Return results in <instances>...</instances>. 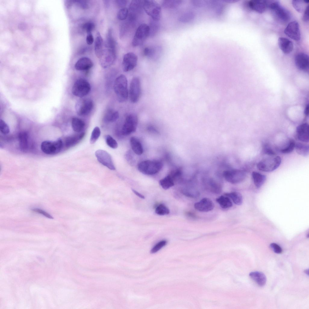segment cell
Wrapping results in <instances>:
<instances>
[{"mask_svg":"<svg viewBox=\"0 0 309 309\" xmlns=\"http://www.w3.org/2000/svg\"><path fill=\"white\" fill-rule=\"evenodd\" d=\"M267 8H269L278 20L283 23L290 21L291 18L290 12L282 6L277 0H266Z\"/></svg>","mask_w":309,"mask_h":309,"instance_id":"1","label":"cell"},{"mask_svg":"<svg viewBox=\"0 0 309 309\" xmlns=\"http://www.w3.org/2000/svg\"><path fill=\"white\" fill-rule=\"evenodd\" d=\"M114 89L118 101L125 102L128 96L127 80L126 76L121 74L116 79L114 84Z\"/></svg>","mask_w":309,"mask_h":309,"instance_id":"2","label":"cell"},{"mask_svg":"<svg viewBox=\"0 0 309 309\" xmlns=\"http://www.w3.org/2000/svg\"><path fill=\"white\" fill-rule=\"evenodd\" d=\"M281 161V158L279 156H269L260 161L257 164V167L260 170L270 172L277 169Z\"/></svg>","mask_w":309,"mask_h":309,"instance_id":"3","label":"cell"},{"mask_svg":"<svg viewBox=\"0 0 309 309\" xmlns=\"http://www.w3.org/2000/svg\"><path fill=\"white\" fill-rule=\"evenodd\" d=\"M163 167V164L158 160H147L142 161L138 165L139 171L146 175H152L159 172Z\"/></svg>","mask_w":309,"mask_h":309,"instance_id":"4","label":"cell"},{"mask_svg":"<svg viewBox=\"0 0 309 309\" xmlns=\"http://www.w3.org/2000/svg\"><path fill=\"white\" fill-rule=\"evenodd\" d=\"M143 8L146 13L153 20L159 21L161 16V8L154 0L143 1Z\"/></svg>","mask_w":309,"mask_h":309,"instance_id":"5","label":"cell"},{"mask_svg":"<svg viewBox=\"0 0 309 309\" xmlns=\"http://www.w3.org/2000/svg\"><path fill=\"white\" fill-rule=\"evenodd\" d=\"M149 29L148 25L142 24L137 29L132 41V46H138L142 45L148 36Z\"/></svg>","mask_w":309,"mask_h":309,"instance_id":"6","label":"cell"},{"mask_svg":"<svg viewBox=\"0 0 309 309\" xmlns=\"http://www.w3.org/2000/svg\"><path fill=\"white\" fill-rule=\"evenodd\" d=\"M91 89L88 82L84 79L80 78L75 83L72 88V92L75 96L82 97L89 93Z\"/></svg>","mask_w":309,"mask_h":309,"instance_id":"7","label":"cell"},{"mask_svg":"<svg viewBox=\"0 0 309 309\" xmlns=\"http://www.w3.org/2000/svg\"><path fill=\"white\" fill-rule=\"evenodd\" d=\"M223 176L225 180L229 183L236 184L243 181L246 177V173L242 170L234 169L226 170L224 172Z\"/></svg>","mask_w":309,"mask_h":309,"instance_id":"8","label":"cell"},{"mask_svg":"<svg viewBox=\"0 0 309 309\" xmlns=\"http://www.w3.org/2000/svg\"><path fill=\"white\" fill-rule=\"evenodd\" d=\"M62 146V142L61 139H58L54 141H45L42 143L41 149L44 153L52 154L60 152Z\"/></svg>","mask_w":309,"mask_h":309,"instance_id":"9","label":"cell"},{"mask_svg":"<svg viewBox=\"0 0 309 309\" xmlns=\"http://www.w3.org/2000/svg\"><path fill=\"white\" fill-rule=\"evenodd\" d=\"M138 123V118L135 114H130L126 117L123 126L122 133L124 135H127L135 132Z\"/></svg>","mask_w":309,"mask_h":309,"instance_id":"10","label":"cell"},{"mask_svg":"<svg viewBox=\"0 0 309 309\" xmlns=\"http://www.w3.org/2000/svg\"><path fill=\"white\" fill-rule=\"evenodd\" d=\"M141 94V85L139 78L137 77L133 78L130 83L129 89V97L130 101L133 103L139 100Z\"/></svg>","mask_w":309,"mask_h":309,"instance_id":"11","label":"cell"},{"mask_svg":"<svg viewBox=\"0 0 309 309\" xmlns=\"http://www.w3.org/2000/svg\"><path fill=\"white\" fill-rule=\"evenodd\" d=\"M143 9V1H132L129 5L127 19L131 22L135 23Z\"/></svg>","mask_w":309,"mask_h":309,"instance_id":"12","label":"cell"},{"mask_svg":"<svg viewBox=\"0 0 309 309\" xmlns=\"http://www.w3.org/2000/svg\"><path fill=\"white\" fill-rule=\"evenodd\" d=\"M95 155L98 161L102 165L111 170L116 168L110 155L103 150H98L95 152Z\"/></svg>","mask_w":309,"mask_h":309,"instance_id":"13","label":"cell"},{"mask_svg":"<svg viewBox=\"0 0 309 309\" xmlns=\"http://www.w3.org/2000/svg\"><path fill=\"white\" fill-rule=\"evenodd\" d=\"M93 107L92 101L89 99L79 100L76 103L75 109L77 113L79 116H86L89 114Z\"/></svg>","mask_w":309,"mask_h":309,"instance_id":"14","label":"cell"},{"mask_svg":"<svg viewBox=\"0 0 309 309\" xmlns=\"http://www.w3.org/2000/svg\"><path fill=\"white\" fill-rule=\"evenodd\" d=\"M284 33L286 36L294 40L299 41L301 39L299 24L296 21L289 23L285 29Z\"/></svg>","mask_w":309,"mask_h":309,"instance_id":"15","label":"cell"},{"mask_svg":"<svg viewBox=\"0 0 309 309\" xmlns=\"http://www.w3.org/2000/svg\"><path fill=\"white\" fill-rule=\"evenodd\" d=\"M138 61L137 56L132 52H129L123 56L122 61V68L125 72L133 69L136 66Z\"/></svg>","mask_w":309,"mask_h":309,"instance_id":"16","label":"cell"},{"mask_svg":"<svg viewBox=\"0 0 309 309\" xmlns=\"http://www.w3.org/2000/svg\"><path fill=\"white\" fill-rule=\"evenodd\" d=\"M116 58V53L104 48L101 57L99 59L101 65L106 68L111 65Z\"/></svg>","mask_w":309,"mask_h":309,"instance_id":"17","label":"cell"},{"mask_svg":"<svg viewBox=\"0 0 309 309\" xmlns=\"http://www.w3.org/2000/svg\"><path fill=\"white\" fill-rule=\"evenodd\" d=\"M295 62L296 67L299 69L306 70L309 68V57L308 55L304 53H300L296 55L295 58Z\"/></svg>","mask_w":309,"mask_h":309,"instance_id":"18","label":"cell"},{"mask_svg":"<svg viewBox=\"0 0 309 309\" xmlns=\"http://www.w3.org/2000/svg\"><path fill=\"white\" fill-rule=\"evenodd\" d=\"M194 207L199 211L206 212L212 210L214 208V204L209 199L204 198L195 203Z\"/></svg>","mask_w":309,"mask_h":309,"instance_id":"19","label":"cell"},{"mask_svg":"<svg viewBox=\"0 0 309 309\" xmlns=\"http://www.w3.org/2000/svg\"><path fill=\"white\" fill-rule=\"evenodd\" d=\"M296 135L298 139L304 142H309V126L307 123L299 125L296 129Z\"/></svg>","mask_w":309,"mask_h":309,"instance_id":"20","label":"cell"},{"mask_svg":"<svg viewBox=\"0 0 309 309\" xmlns=\"http://www.w3.org/2000/svg\"><path fill=\"white\" fill-rule=\"evenodd\" d=\"M247 4L250 10L260 14L263 13L267 8L266 0H250Z\"/></svg>","mask_w":309,"mask_h":309,"instance_id":"21","label":"cell"},{"mask_svg":"<svg viewBox=\"0 0 309 309\" xmlns=\"http://www.w3.org/2000/svg\"><path fill=\"white\" fill-rule=\"evenodd\" d=\"M278 44L280 49L285 54L290 53L293 49V43L286 38L279 37L278 40Z\"/></svg>","mask_w":309,"mask_h":309,"instance_id":"22","label":"cell"},{"mask_svg":"<svg viewBox=\"0 0 309 309\" xmlns=\"http://www.w3.org/2000/svg\"><path fill=\"white\" fill-rule=\"evenodd\" d=\"M93 65V62L90 58L83 57L80 59L76 62L75 67L77 70H87L91 68Z\"/></svg>","mask_w":309,"mask_h":309,"instance_id":"23","label":"cell"},{"mask_svg":"<svg viewBox=\"0 0 309 309\" xmlns=\"http://www.w3.org/2000/svg\"><path fill=\"white\" fill-rule=\"evenodd\" d=\"M116 41L113 36L112 30L111 28H110L106 34L104 47L105 48L116 52Z\"/></svg>","mask_w":309,"mask_h":309,"instance_id":"24","label":"cell"},{"mask_svg":"<svg viewBox=\"0 0 309 309\" xmlns=\"http://www.w3.org/2000/svg\"><path fill=\"white\" fill-rule=\"evenodd\" d=\"M104 42L99 32L97 33L94 42V49L96 56L100 59L102 56L104 50Z\"/></svg>","mask_w":309,"mask_h":309,"instance_id":"25","label":"cell"},{"mask_svg":"<svg viewBox=\"0 0 309 309\" xmlns=\"http://www.w3.org/2000/svg\"><path fill=\"white\" fill-rule=\"evenodd\" d=\"M249 276L256 283L260 286H264L266 282V278L265 274L260 272H251Z\"/></svg>","mask_w":309,"mask_h":309,"instance_id":"26","label":"cell"},{"mask_svg":"<svg viewBox=\"0 0 309 309\" xmlns=\"http://www.w3.org/2000/svg\"><path fill=\"white\" fill-rule=\"evenodd\" d=\"M252 176L255 185L258 188L263 185L266 178L265 175L256 171L252 172Z\"/></svg>","mask_w":309,"mask_h":309,"instance_id":"27","label":"cell"},{"mask_svg":"<svg viewBox=\"0 0 309 309\" xmlns=\"http://www.w3.org/2000/svg\"><path fill=\"white\" fill-rule=\"evenodd\" d=\"M130 144L132 150L135 154L138 155L142 154L143 151V147L138 139L134 137H131Z\"/></svg>","mask_w":309,"mask_h":309,"instance_id":"28","label":"cell"},{"mask_svg":"<svg viewBox=\"0 0 309 309\" xmlns=\"http://www.w3.org/2000/svg\"><path fill=\"white\" fill-rule=\"evenodd\" d=\"M19 145L21 149L23 151H25L28 148V135L25 132H20L18 136Z\"/></svg>","mask_w":309,"mask_h":309,"instance_id":"29","label":"cell"},{"mask_svg":"<svg viewBox=\"0 0 309 309\" xmlns=\"http://www.w3.org/2000/svg\"><path fill=\"white\" fill-rule=\"evenodd\" d=\"M308 0H293L292 1L293 6L295 10L298 12L304 13L307 7L308 6Z\"/></svg>","mask_w":309,"mask_h":309,"instance_id":"30","label":"cell"},{"mask_svg":"<svg viewBox=\"0 0 309 309\" xmlns=\"http://www.w3.org/2000/svg\"><path fill=\"white\" fill-rule=\"evenodd\" d=\"M84 132H82L78 135L70 136L67 138L65 141L66 147L69 148L75 145L84 138Z\"/></svg>","mask_w":309,"mask_h":309,"instance_id":"31","label":"cell"},{"mask_svg":"<svg viewBox=\"0 0 309 309\" xmlns=\"http://www.w3.org/2000/svg\"><path fill=\"white\" fill-rule=\"evenodd\" d=\"M206 185L207 189L212 193L218 194L221 192V185L213 180H209Z\"/></svg>","mask_w":309,"mask_h":309,"instance_id":"32","label":"cell"},{"mask_svg":"<svg viewBox=\"0 0 309 309\" xmlns=\"http://www.w3.org/2000/svg\"><path fill=\"white\" fill-rule=\"evenodd\" d=\"M297 153L303 156H307L309 154V147L308 145L301 142L295 143V148Z\"/></svg>","mask_w":309,"mask_h":309,"instance_id":"33","label":"cell"},{"mask_svg":"<svg viewBox=\"0 0 309 309\" xmlns=\"http://www.w3.org/2000/svg\"><path fill=\"white\" fill-rule=\"evenodd\" d=\"M85 124L80 119L73 117L72 120V126L73 130L77 132H81L84 127Z\"/></svg>","mask_w":309,"mask_h":309,"instance_id":"34","label":"cell"},{"mask_svg":"<svg viewBox=\"0 0 309 309\" xmlns=\"http://www.w3.org/2000/svg\"><path fill=\"white\" fill-rule=\"evenodd\" d=\"M216 200L223 209L229 208L231 207L233 205L230 198L225 195L220 196L216 199Z\"/></svg>","mask_w":309,"mask_h":309,"instance_id":"35","label":"cell"},{"mask_svg":"<svg viewBox=\"0 0 309 309\" xmlns=\"http://www.w3.org/2000/svg\"><path fill=\"white\" fill-rule=\"evenodd\" d=\"M225 195L231 199L234 203L237 205H241L243 202L241 194L237 192H232L225 193Z\"/></svg>","mask_w":309,"mask_h":309,"instance_id":"36","label":"cell"},{"mask_svg":"<svg viewBox=\"0 0 309 309\" xmlns=\"http://www.w3.org/2000/svg\"><path fill=\"white\" fill-rule=\"evenodd\" d=\"M159 183L164 189L166 190L174 186V180L169 174L161 179L159 181Z\"/></svg>","mask_w":309,"mask_h":309,"instance_id":"37","label":"cell"},{"mask_svg":"<svg viewBox=\"0 0 309 309\" xmlns=\"http://www.w3.org/2000/svg\"><path fill=\"white\" fill-rule=\"evenodd\" d=\"M149 29V36L152 37L157 33L159 28V21L151 18L148 25Z\"/></svg>","mask_w":309,"mask_h":309,"instance_id":"38","label":"cell"},{"mask_svg":"<svg viewBox=\"0 0 309 309\" xmlns=\"http://www.w3.org/2000/svg\"><path fill=\"white\" fill-rule=\"evenodd\" d=\"M119 116V115L118 112L109 110L105 115L104 119L107 122H113L118 119Z\"/></svg>","mask_w":309,"mask_h":309,"instance_id":"39","label":"cell"},{"mask_svg":"<svg viewBox=\"0 0 309 309\" xmlns=\"http://www.w3.org/2000/svg\"><path fill=\"white\" fill-rule=\"evenodd\" d=\"M181 2L180 0H164L162 2V5L164 8L174 9L178 7Z\"/></svg>","mask_w":309,"mask_h":309,"instance_id":"40","label":"cell"},{"mask_svg":"<svg viewBox=\"0 0 309 309\" xmlns=\"http://www.w3.org/2000/svg\"><path fill=\"white\" fill-rule=\"evenodd\" d=\"M295 143L294 140L292 139H290L287 145L281 149V152L285 154H289L295 148Z\"/></svg>","mask_w":309,"mask_h":309,"instance_id":"41","label":"cell"},{"mask_svg":"<svg viewBox=\"0 0 309 309\" xmlns=\"http://www.w3.org/2000/svg\"><path fill=\"white\" fill-rule=\"evenodd\" d=\"M155 212L158 215H164L169 214L170 210L168 208L164 205L160 204L156 207Z\"/></svg>","mask_w":309,"mask_h":309,"instance_id":"42","label":"cell"},{"mask_svg":"<svg viewBox=\"0 0 309 309\" xmlns=\"http://www.w3.org/2000/svg\"><path fill=\"white\" fill-rule=\"evenodd\" d=\"M182 192L186 196L192 198H197L200 195L199 192L194 188L184 190Z\"/></svg>","mask_w":309,"mask_h":309,"instance_id":"43","label":"cell"},{"mask_svg":"<svg viewBox=\"0 0 309 309\" xmlns=\"http://www.w3.org/2000/svg\"><path fill=\"white\" fill-rule=\"evenodd\" d=\"M100 130L98 127L96 126L94 129L90 139L91 144H94L96 142L100 137Z\"/></svg>","mask_w":309,"mask_h":309,"instance_id":"44","label":"cell"},{"mask_svg":"<svg viewBox=\"0 0 309 309\" xmlns=\"http://www.w3.org/2000/svg\"><path fill=\"white\" fill-rule=\"evenodd\" d=\"M128 9L126 8H121L118 11L117 14V18L121 21L125 20L128 16Z\"/></svg>","mask_w":309,"mask_h":309,"instance_id":"45","label":"cell"},{"mask_svg":"<svg viewBox=\"0 0 309 309\" xmlns=\"http://www.w3.org/2000/svg\"><path fill=\"white\" fill-rule=\"evenodd\" d=\"M105 141L107 145L110 148L116 149L118 147V143L116 140L111 136L107 135L105 137Z\"/></svg>","mask_w":309,"mask_h":309,"instance_id":"46","label":"cell"},{"mask_svg":"<svg viewBox=\"0 0 309 309\" xmlns=\"http://www.w3.org/2000/svg\"><path fill=\"white\" fill-rule=\"evenodd\" d=\"M263 153L269 156H275L276 153L268 144L264 143L262 147Z\"/></svg>","mask_w":309,"mask_h":309,"instance_id":"47","label":"cell"},{"mask_svg":"<svg viewBox=\"0 0 309 309\" xmlns=\"http://www.w3.org/2000/svg\"><path fill=\"white\" fill-rule=\"evenodd\" d=\"M167 243L166 240L161 241L157 243L152 249L151 252L152 253H155L158 252Z\"/></svg>","mask_w":309,"mask_h":309,"instance_id":"48","label":"cell"},{"mask_svg":"<svg viewBox=\"0 0 309 309\" xmlns=\"http://www.w3.org/2000/svg\"><path fill=\"white\" fill-rule=\"evenodd\" d=\"M95 27L94 24L90 22L85 23L83 26V29L85 30L87 34L91 33L92 31L94 29Z\"/></svg>","mask_w":309,"mask_h":309,"instance_id":"49","label":"cell"},{"mask_svg":"<svg viewBox=\"0 0 309 309\" xmlns=\"http://www.w3.org/2000/svg\"><path fill=\"white\" fill-rule=\"evenodd\" d=\"M0 130L1 132L4 134H8L10 132L8 126L2 119L0 120Z\"/></svg>","mask_w":309,"mask_h":309,"instance_id":"50","label":"cell"},{"mask_svg":"<svg viewBox=\"0 0 309 309\" xmlns=\"http://www.w3.org/2000/svg\"><path fill=\"white\" fill-rule=\"evenodd\" d=\"M155 53V51L152 48L149 47L144 48L143 50V55L148 58L152 57Z\"/></svg>","mask_w":309,"mask_h":309,"instance_id":"51","label":"cell"},{"mask_svg":"<svg viewBox=\"0 0 309 309\" xmlns=\"http://www.w3.org/2000/svg\"><path fill=\"white\" fill-rule=\"evenodd\" d=\"M75 3H76L81 8L87 9L89 7L88 1L84 0H75Z\"/></svg>","mask_w":309,"mask_h":309,"instance_id":"52","label":"cell"},{"mask_svg":"<svg viewBox=\"0 0 309 309\" xmlns=\"http://www.w3.org/2000/svg\"><path fill=\"white\" fill-rule=\"evenodd\" d=\"M270 247L275 253L280 254L282 252V250L281 247L276 243L271 244Z\"/></svg>","mask_w":309,"mask_h":309,"instance_id":"53","label":"cell"},{"mask_svg":"<svg viewBox=\"0 0 309 309\" xmlns=\"http://www.w3.org/2000/svg\"><path fill=\"white\" fill-rule=\"evenodd\" d=\"M32 210L33 211L41 214L47 218L50 219L53 218L48 213L42 209L37 208H34Z\"/></svg>","mask_w":309,"mask_h":309,"instance_id":"54","label":"cell"},{"mask_svg":"<svg viewBox=\"0 0 309 309\" xmlns=\"http://www.w3.org/2000/svg\"><path fill=\"white\" fill-rule=\"evenodd\" d=\"M302 17V20L303 21L307 22L309 21V5L306 8L304 12Z\"/></svg>","mask_w":309,"mask_h":309,"instance_id":"55","label":"cell"},{"mask_svg":"<svg viewBox=\"0 0 309 309\" xmlns=\"http://www.w3.org/2000/svg\"><path fill=\"white\" fill-rule=\"evenodd\" d=\"M94 41L93 36L91 33L87 34L86 37L87 43L89 45H92Z\"/></svg>","mask_w":309,"mask_h":309,"instance_id":"56","label":"cell"},{"mask_svg":"<svg viewBox=\"0 0 309 309\" xmlns=\"http://www.w3.org/2000/svg\"><path fill=\"white\" fill-rule=\"evenodd\" d=\"M115 1L117 6L121 8H125L128 2L127 1L125 0H116Z\"/></svg>","mask_w":309,"mask_h":309,"instance_id":"57","label":"cell"},{"mask_svg":"<svg viewBox=\"0 0 309 309\" xmlns=\"http://www.w3.org/2000/svg\"><path fill=\"white\" fill-rule=\"evenodd\" d=\"M186 214L190 218H197L196 216V215L195 213L192 212H186Z\"/></svg>","mask_w":309,"mask_h":309,"instance_id":"58","label":"cell"},{"mask_svg":"<svg viewBox=\"0 0 309 309\" xmlns=\"http://www.w3.org/2000/svg\"><path fill=\"white\" fill-rule=\"evenodd\" d=\"M132 190L134 193L139 197L142 199H145V197L143 195L134 189H132Z\"/></svg>","mask_w":309,"mask_h":309,"instance_id":"59","label":"cell"},{"mask_svg":"<svg viewBox=\"0 0 309 309\" xmlns=\"http://www.w3.org/2000/svg\"><path fill=\"white\" fill-rule=\"evenodd\" d=\"M308 112H309V106H308V105H307L306 106V107H305V108L304 109V114L306 115H308Z\"/></svg>","mask_w":309,"mask_h":309,"instance_id":"60","label":"cell"},{"mask_svg":"<svg viewBox=\"0 0 309 309\" xmlns=\"http://www.w3.org/2000/svg\"><path fill=\"white\" fill-rule=\"evenodd\" d=\"M103 1L105 7L108 8L110 5V1L109 0H104Z\"/></svg>","mask_w":309,"mask_h":309,"instance_id":"61","label":"cell"},{"mask_svg":"<svg viewBox=\"0 0 309 309\" xmlns=\"http://www.w3.org/2000/svg\"><path fill=\"white\" fill-rule=\"evenodd\" d=\"M304 272L306 274H307V275H308V274H309V269H306L304 270Z\"/></svg>","mask_w":309,"mask_h":309,"instance_id":"62","label":"cell"}]
</instances>
